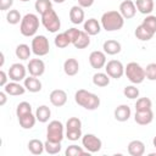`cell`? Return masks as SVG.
Segmentation results:
<instances>
[{"instance_id":"cell-1","label":"cell","mask_w":156,"mask_h":156,"mask_svg":"<svg viewBox=\"0 0 156 156\" xmlns=\"http://www.w3.org/2000/svg\"><path fill=\"white\" fill-rule=\"evenodd\" d=\"M100 23L102 29H105L106 32H115L122 29V27L124 26V18L119 11L111 10L102 13Z\"/></svg>"},{"instance_id":"cell-2","label":"cell","mask_w":156,"mask_h":156,"mask_svg":"<svg viewBox=\"0 0 156 156\" xmlns=\"http://www.w3.org/2000/svg\"><path fill=\"white\" fill-rule=\"evenodd\" d=\"M74 101L77 105L82 106L85 110L94 111L100 106V98L85 89H78L74 94Z\"/></svg>"},{"instance_id":"cell-3","label":"cell","mask_w":156,"mask_h":156,"mask_svg":"<svg viewBox=\"0 0 156 156\" xmlns=\"http://www.w3.org/2000/svg\"><path fill=\"white\" fill-rule=\"evenodd\" d=\"M39 29V17L34 13H27L22 17L20 32L23 37H34Z\"/></svg>"},{"instance_id":"cell-4","label":"cell","mask_w":156,"mask_h":156,"mask_svg":"<svg viewBox=\"0 0 156 156\" xmlns=\"http://www.w3.org/2000/svg\"><path fill=\"white\" fill-rule=\"evenodd\" d=\"M124 74L127 76L128 80L133 84H140L146 78L145 77V68H143L136 62H129L124 67Z\"/></svg>"},{"instance_id":"cell-5","label":"cell","mask_w":156,"mask_h":156,"mask_svg":"<svg viewBox=\"0 0 156 156\" xmlns=\"http://www.w3.org/2000/svg\"><path fill=\"white\" fill-rule=\"evenodd\" d=\"M41 24L45 27V29L50 33H56L61 28V21L58 15L54 9H50L45 13L41 15Z\"/></svg>"},{"instance_id":"cell-6","label":"cell","mask_w":156,"mask_h":156,"mask_svg":"<svg viewBox=\"0 0 156 156\" xmlns=\"http://www.w3.org/2000/svg\"><path fill=\"white\" fill-rule=\"evenodd\" d=\"M63 124L60 121H51L46 128V140L50 141H58L61 143L63 140L65 132H63Z\"/></svg>"},{"instance_id":"cell-7","label":"cell","mask_w":156,"mask_h":156,"mask_svg":"<svg viewBox=\"0 0 156 156\" xmlns=\"http://www.w3.org/2000/svg\"><path fill=\"white\" fill-rule=\"evenodd\" d=\"M32 52L37 56H45L50 51V44L45 35H34L32 39Z\"/></svg>"},{"instance_id":"cell-8","label":"cell","mask_w":156,"mask_h":156,"mask_svg":"<svg viewBox=\"0 0 156 156\" xmlns=\"http://www.w3.org/2000/svg\"><path fill=\"white\" fill-rule=\"evenodd\" d=\"M82 145L83 147L90 152V154H95L98 151L101 150V146H102V141L100 138H98L95 134H85L82 136Z\"/></svg>"},{"instance_id":"cell-9","label":"cell","mask_w":156,"mask_h":156,"mask_svg":"<svg viewBox=\"0 0 156 156\" xmlns=\"http://www.w3.org/2000/svg\"><path fill=\"white\" fill-rule=\"evenodd\" d=\"M105 72L110 76V78L119 79L124 74V66L118 60H110L105 65Z\"/></svg>"},{"instance_id":"cell-10","label":"cell","mask_w":156,"mask_h":156,"mask_svg":"<svg viewBox=\"0 0 156 156\" xmlns=\"http://www.w3.org/2000/svg\"><path fill=\"white\" fill-rule=\"evenodd\" d=\"M27 68L22 65V63H12L9 68V78L13 82H21V80H24L26 78V74H27Z\"/></svg>"},{"instance_id":"cell-11","label":"cell","mask_w":156,"mask_h":156,"mask_svg":"<svg viewBox=\"0 0 156 156\" xmlns=\"http://www.w3.org/2000/svg\"><path fill=\"white\" fill-rule=\"evenodd\" d=\"M89 63L95 69H100V68L105 67V65H106V54L104 51H100V50L91 51L90 55H89Z\"/></svg>"},{"instance_id":"cell-12","label":"cell","mask_w":156,"mask_h":156,"mask_svg":"<svg viewBox=\"0 0 156 156\" xmlns=\"http://www.w3.org/2000/svg\"><path fill=\"white\" fill-rule=\"evenodd\" d=\"M27 69L30 76L40 77L45 72V63L40 58H32V60H29V62L27 65Z\"/></svg>"},{"instance_id":"cell-13","label":"cell","mask_w":156,"mask_h":156,"mask_svg":"<svg viewBox=\"0 0 156 156\" xmlns=\"http://www.w3.org/2000/svg\"><path fill=\"white\" fill-rule=\"evenodd\" d=\"M119 12L123 16L124 20H130L135 16L136 13V6L135 2H133L132 0H124L121 2L119 5Z\"/></svg>"},{"instance_id":"cell-14","label":"cell","mask_w":156,"mask_h":156,"mask_svg":"<svg viewBox=\"0 0 156 156\" xmlns=\"http://www.w3.org/2000/svg\"><path fill=\"white\" fill-rule=\"evenodd\" d=\"M50 102L55 107H62L67 102V93L62 89H55L50 93Z\"/></svg>"},{"instance_id":"cell-15","label":"cell","mask_w":156,"mask_h":156,"mask_svg":"<svg viewBox=\"0 0 156 156\" xmlns=\"http://www.w3.org/2000/svg\"><path fill=\"white\" fill-rule=\"evenodd\" d=\"M135 123L140 126H147L154 121V112L152 110H145V111H135L134 115Z\"/></svg>"},{"instance_id":"cell-16","label":"cell","mask_w":156,"mask_h":156,"mask_svg":"<svg viewBox=\"0 0 156 156\" xmlns=\"http://www.w3.org/2000/svg\"><path fill=\"white\" fill-rule=\"evenodd\" d=\"M26 88L24 85H21L20 82H10L7 83L5 87H4V91L7 94V95H11V96H20V95H23L26 93Z\"/></svg>"},{"instance_id":"cell-17","label":"cell","mask_w":156,"mask_h":156,"mask_svg":"<svg viewBox=\"0 0 156 156\" xmlns=\"http://www.w3.org/2000/svg\"><path fill=\"white\" fill-rule=\"evenodd\" d=\"M23 85L29 93H39L41 90V87H43L41 82L38 79V77H34V76L26 77Z\"/></svg>"},{"instance_id":"cell-18","label":"cell","mask_w":156,"mask_h":156,"mask_svg":"<svg viewBox=\"0 0 156 156\" xmlns=\"http://www.w3.org/2000/svg\"><path fill=\"white\" fill-rule=\"evenodd\" d=\"M84 10L79 5H74L69 10V20L73 24H80L84 21Z\"/></svg>"},{"instance_id":"cell-19","label":"cell","mask_w":156,"mask_h":156,"mask_svg":"<svg viewBox=\"0 0 156 156\" xmlns=\"http://www.w3.org/2000/svg\"><path fill=\"white\" fill-rule=\"evenodd\" d=\"M101 23L96 18H89L84 22V32H87L90 37L91 35H98L101 30Z\"/></svg>"},{"instance_id":"cell-20","label":"cell","mask_w":156,"mask_h":156,"mask_svg":"<svg viewBox=\"0 0 156 156\" xmlns=\"http://www.w3.org/2000/svg\"><path fill=\"white\" fill-rule=\"evenodd\" d=\"M102 49H104V52L107 54V55H117V54L121 52L122 45H121L119 41H117L115 39H108L104 43Z\"/></svg>"},{"instance_id":"cell-21","label":"cell","mask_w":156,"mask_h":156,"mask_svg":"<svg viewBox=\"0 0 156 156\" xmlns=\"http://www.w3.org/2000/svg\"><path fill=\"white\" fill-rule=\"evenodd\" d=\"M130 115H132V111L128 105H119L115 108V112H113V116H115L116 121H118V122L128 121Z\"/></svg>"},{"instance_id":"cell-22","label":"cell","mask_w":156,"mask_h":156,"mask_svg":"<svg viewBox=\"0 0 156 156\" xmlns=\"http://www.w3.org/2000/svg\"><path fill=\"white\" fill-rule=\"evenodd\" d=\"M134 35L136 37V39L141 40V41H147L150 39H152V37L155 35V33L152 30H150L146 26H144L143 23L139 24L136 28H135V32H134Z\"/></svg>"},{"instance_id":"cell-23","label":"cell","mask_w":156,"mask_h":156,"mask_svg":"<svg viewBox=\"0 0 156 156\" xmlns=\"http://www.w3.org/2000/svg\"><path fill=\"white\" fill-rule=\"evenodd\" d=\"M145 152V144L141 140H132L128 144V154L130 156H143Z\"/></svg>"},{"instance_id":"cell-24","label":"cell","mask_w":156,"mask_h":156,"mask_svg":"<svg viewBox=\"0 0 156 156\" xmlns=\"http://www.w3.org/2000/svg\"><path fill=\"white\" fill-rule=\"evenodd\" d=\"M136 10L143 15H150L155 10V2L154 0H136L135 1Z\"/></svg>"},{"instance_id":"cell-25","label":"cell","mask_w":156,"mask_h":156,"mask_svg":"<svg viewBox=\"0 0 156 156\" xmlns=\"http://www.w3.org/2000/svg\"><path fill=\"white\" fill-rule=\"evenodd\" d=\"M79 71V63L76 58L71 57V58H67L65 62H63V72L69 76V77H73L78 73Z\"/></svg>"},{"instance_id":"cell-26","label":"cell","mask_w":156,"mask_h":156,"mask_svg":"<svg viewBox=\"0 0 156 156\" xmlns=\"http://www.w3.org/2000/svg\"><path fill=\"white\" fill-rule=\"evenodd\" d=\"M35 122H37V117H35V115H33V112H29L27 115L18 117V123L23 129H32L34 127Z\"/></svg>"},{"instance_id":"cell-27","label":"cell","mask_w":156,"mask_h":156,"mask_svg":"<svg viewBox=\"0 0 156 156\" xmlns=\"http://www.w3.org/2000/svg\"><path fill=\"white\" fill-rule=\"evenodd\" d=\"M90 45V35L84 32V30H80L78 38L73 41V46L77 48V49H85Z\"/></svg>"},{"instance_id":"cell-28","label":"cell","mask_w":156,"mask_h":156,"mask_svg":"<svg viewBox=\"0 0 156 156\" xmlns=\"http://www.w3.org/2000/svg\"><path fill=\"white\" fill-rule=\"evenodd\" d=\"M28 150L30 154L33 155H41L44 151H45V146H44V143L39 139H32L28 141Z\"/></svg>"},{"instance_id":"cell-29","label":"cell","mask_w":156,"mask_h":156,"mask_svg":"<svg viewBox=\"0 0 156 156\" xmlns=\"http://www.w3.org/2000/svg\"><path fill=\"white\" fill-rule=\"evenodd\" d=\"M51 116V110L49 108V106L46 105H41L37 108L35 111V117H37V121H39L40 123H46L49 121Z\"/></svg>"},{"instance_id":"cell-30","label":"cell","mask_w":156,"mask_h":156,"mask_svg":"<svg viewBox=\"0 0 156 156\" xmlns=\"http://www.w3.org/2000/svg\"><path fill=\"white\" fill-rule=\"evenodd\" d=\"M93 84L96 85V87H100V88H104V87H107L110 84V76L105 72H96L94 76H93Z\"/></svg>"},{"instance_id":"cell-31","label":"cell","mask_w":156,"mask_h":156,"mask_svg":"<svg viewBox=\"0 0 156 156\" xmlns=\"http://www.w3.org/2000/svg\"><path fill=\"white\" fill-rule=\"evenodd\" d=\"M15 54H16L17 58H20L22 61L28 60L30 57V54H32V48H29L27 44H20L16 46Z\"/></svg>"},{"instance_id":"cell-32","label":"cell","mask_w":156,"mask_h":156,"mask_svg":"<svg viewBox=\"0 0 156 156\" xmlns=\"http://www.w3.org/2000/svg\"><path fill=\"white\" fill-rule=\"evenodd\" d=\"M54 43H55V46L58 48V49H65V48H67L69 44H72V43H71V39H69V37L67 35L66 32L58 33V34L55 37Z\"/></svg>"},{"instance_id":"cell-33","label":"cell","mask_w":156,"mask_h":156,"mask_svg":"<svg viewBox=\"0 0 156 156\" xmlns=\"http://www.w3.org/2000/svg\"><path fill=\"white\" fill-rule=\"evenodd\" d=\"M34 9L41 16L43 13H45L46 11H49L50 9H52L51 0H37L35 4H34Z\"/></svg>"},{"instance_id":"cell-34","label":"cell","mask_w":156,"mask_h":156,"mask_svg":"<svg viewBox=\"0 0 156 156\" xmlns=\"http://www.w3.org/2000/svg\"><path fill=\"white\" fill-rule=\"evenodd\" d=\"M87 154H90V152H88L87 150H84L83 147H80L76 144H72V145L67 146V149L65 151L66 156H80V155H87Z\"/></svg>"},{"instance_id":"cell-35","label":"cell","mask_w":156,"mask_h":156,"mask_svg":"<svg viewBox=\"0 0 156 156\" xmlns=\"http://www.w3.org/2000/svg\"><path fill=\"white\" fill-rule=\"evenodd\" d=\"M44 146H45V151L49 154V155H56L61 151V143L58 141H50V140H46L44 143Z\"/></svg>"},{"instance_id":"cell-36","label":"cell","mask_w":156,"mask_h":156,"mask_svg":"<svg viewBox=\"0 0 156 156\" xmlns=\"http://www.w3.org/2000/svg\"><path fill=\"white\" fill-rule=\"evenodd\" d=\"M152 107V101L149 98H139L135 102V111H145V110H151Z\"/></svg>"},{"instance_id":"cell-37","label":"cell","mask_w":156,"mask_h":156,"mask_svg":"<svg viewBox=\"0 0 156 156\" xmlns=\"http://www.w3.org/2000/svg\"><path fill=\"white\" fill-rule=\"evenodd\" d=\"M29 112H32V105L29 102H27V101L20 102L17 105V107H16V116H17V118L23 116V115H27Z\"/></svg>"},{"instance_id":"cell-38","label":"cell","mask_w":156,"mask_h":156,"mask_svg":"<svg viewBox=\"0 0 156 156\" xmlns=\"http://www.w3.org/2000/svg\"><path fill=\"white\" fill-rule=\"evenodd\" d=\"M6 21L7 23L10 24H17L22 21V17H21V13L18 10H10L6 15Z\"/></svg>"},{"instance_id":"cell-39","label":"cell","mask_w":156,"mask_h":156,"mask_svg":"<svg viewBox=\"0 0 156 156\" xmlns=\"http://www.w3.org/2000/svg\"><path fill=\"white\" fill-rule=\"evenodd\" d=\"M123 94L126 98L133 100V99H136L139 96V89L135 85H127L123 89Z\"/></svg>"},{"instance_id":"cell-40","label":"cell","mask_w":156,"mask_h":156,"mask_svg":"<svg viewBox=\"0 0 156 156\" xmlns=\"http://www.w3.org/2000/svg\"><path fill=\"white\" fill-rule=\"evenodd\" d=\"M69 129H82V121L78 117H71L66 122V130Z\"/></svg>"},{"instance_id":"cell-41","label":"cell","mask_w":156,"mask_h":156,"mask_svg":"<svg viewBox=\"0 0 156 156\" xmlns=\"http://www.w3.org/2000/svg\"><path fill=\"white\" fill-rule=\"evenodd\" d=\"M143 24L146 26L150 30H152L156 34V16L154 15H147L144 20H143Z\"/></svg>"},{"instance_id":"cell-42","label":"cell","mask_w":156,"mask_h":156,"mask_svg":"<svg viewBox=\"0 0 156 156\" xmlns=\"http://www.w3.org/2000/svg\"><path fill=\"white\" fill-rule=\"evenodd\" d=\"M145 77L149 80H156V63H149L145 68Z\"/></svg>"},{"instance_id":"cell-43","label":"cell","mask_w":156,"mask_h":156,"mask_svg":"<svg viewBox=\"0 0 156 156\" xmlns=\"http://www.w3.org/2000/svg\"><path fill=\"white\" fill-rule=\"evenodd\" d=\"M66 138L71 141H77L79 138H82V129H69V130H66Z\"/></svg>"},{"instance_id":"cell-44","label":"cell","mask_w":156,"mask_h":156,"mask_svg":"<svg viewBox=\"0 0 156 156\" xmlns=\"http://www.w3.org/2000/svg\"><path fill=\"white\" fill-rule=\"evenodd\" d=\"M66 33H67V35L69 37V39H71V43L73 44V41H74L77 38H78V35H79L80 30L73 27V28H69V29H67V30H66Z\"/></svg>"},{"instance_id":"cell-45","label":"cell","mask_w":156,"mask_h":156,"mask_svg":"<svg viewBox=\"0 0 156 156\" xmlns=\"http://www.w3.org/2000/svg\"><path fill=\"white\" fill-rule=\"evenodd\" d=\"M13 5V0H0V10L6 11Z\"/></svg>"},{"instance_id":"cell-46","label":"cell","mask_w":156,"mask_h":156,"mask_svg":"<svg viewBox=\"0 0 156 156\" xmlns=\"http://www.w3.org/2000/svg\"><path fill=\"white\" fill-rule=\"evenodd\" d=\"M7 76L9 74H6V72L5 71H0V85L4 88L6 84H7Z\"/></svg>"},{"instance_id":"cell-47","label":"cell","mask_w":156,"mask_h":156,"mask_svg":"<svg viewBox=\"0 0 156 156\" xmlns=\"http://www.w3.org/2000/svg\"><path fill=\"white\" fill-rule=\"evenodd\" d=\"M93 4H94V0H78V5L82 6L83 9L90 7Z\"/></svg>"},{"instance_id":"cell-48","label":"cell","mask_w":156,"mask_h":156,"mask_svg":"<svg viewBox=\"0 0 156 156\" xmlns=\"http://www.w3.org/2000/svg\"><path fill=\"white\" fill-rule=\"evenodd\" d=\"M6 93L5 91H0V106H4L5 104H6V100H7V98H6Z\"/></svg>"},{"instance_id":"cell-49","label":"cell","mask_w":156,"mask_h":156,"mask_svg":"<svg viewBox=\"0 0 156 156\" xmlns=\"http://www.w3.org/2000/svg\"><path fill=\"white\" fill-rule=\"evenodd\" d=\"M152 144H154V146H155V149H156V135H155L154 139H152ZM154 155H156V152H155V154H150V156H154Z\"/></svg>"},{"instance_id":"cell-50","label":"cell","mask_w":156,"mask_h":156,"mask_svg":"<svg viewBox=\"0 0 156 156\" xmlns=\"http://www.w3.org/2000/svg\"><path fill=\"white\" fill-rule=\"evenodd\" d=\"M4 62H5V56H4V52H1V63H0L1 67L4 66Z\"/></svg>"},{"instance_id":"cell-51","label":"cell","mask_w":156,"mask_h":156,"mask_svg":"<svg viewBox=\"0 0 156 156\" xmlns=\"http://www.w3.org/2000/svg\"><path fill=\"white\" fill-rule=\"evenodd\" d=\"M54 2H56V4H62V2H65L66 0H52Z\"/></svg>"},{"instance_id":"cell-52","label":"cell","mask_w":156,"mask_h":156,"mask_svg":"<svg viewBox=\"0 0 156 156\" xmlns=\"http://www.w3.org/2000/svg\"><path fill=\"white\" fill-rule=\"evenodd\" d=\"M20 1H22V2H27V1H29V0H20Z\"/></svg>"},{"instance_id":"cell-53","label":"cell","mask_w":156,"mask_h":156,"mask_svg":"<svg viewBox=\"0 0 156 156\" xmlns=\"http://www.w3.org/2000/svg\"><path fill=\"white\" fill-rule=\"evenodd\" d=\"M155 9H156V6H155Z\"/></svg>"}]
</instances>
